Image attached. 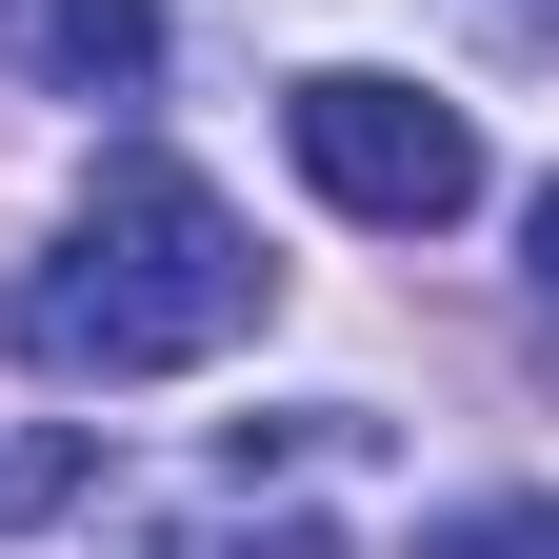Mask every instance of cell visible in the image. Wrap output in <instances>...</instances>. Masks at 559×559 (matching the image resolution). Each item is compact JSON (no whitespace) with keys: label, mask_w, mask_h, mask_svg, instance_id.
<instances>
[{"label":"cell","mask_w":559,"mask_h":559,"mask_svg":"<svg viewBox=\"0 0 559 559\" xmlns=\"http://www.w3.org/2000/svg\"><path fill=\"white\" fill-rule=\"evenodd\" d=\"M260 300H280V260L221 221V180L100 160L81 221H60V260L21 280V360L40 380H180V360H221Z\"/></svg>","instance_id":"obj_1"},{"label":"cell","mask_w":559,"mask_h":559,"mask_svg":"<svg viewBox=\"0 0 559 559\" xmlns=\"http://www.w3.org/2000/svg\"><path fill=\"white\" fill-rule=\"evenodd\" d=\"M280 140H300V180L340 200V221H380V240L479 221V120L419 100V81H380V60H320V81L280 100Z\"/></svg>","instance_id":"obj_2"},{"label":"cell","mask_w":559,"mask_h":559,"mask_svg":"<svg viewBox=\"0 0 559 559\" xmlns=\"http://www.w3.org/2000/svg\"><path fill=\"white\" fill-rule=\"evenodd\" d=\"M40 60L81 100H140V81H160V0H40Z\"/></svg>","instance_id":"obj_3"},{"label":"cell","mask_w":559,"mask_h":559,"mask_svg":"<svg viewBox=\"0 0 559 559\" xmlns=\"http://www.w3.org/2000/svg\"><path fill=\"white\" fill-rule=\"evenodd\" d=\"M419 559H559V500H479V520H440Z\"/></svg>","instance_id":"obj_4"},{"label":"cell","mask_w":559,"mask_h":559,"mask_svg":"<svg viewBox=\"0 0 559 559\" xmlns=\"http://www.w3.org/2000/svg\"><path fill=\"white\" fill-rule=\"evenodd\" d=\"M180 559H340V520H221V539H180Z\"/></svg>","instance_id":"obj_5"},{"label":"cell","mask_w":559,"mask_h":559,"mask_svg":"<svg viewBox=\"0 0 559 559\" xmlns=\"http://www.w3.org/2000/svg\"><path fill=\"white\" fill-rule=\"evenodd\" d=\"M479 40H520V60H559V0H479Z\"/></svg>","instance_id":"obj_6"},{"label":"cell","mask_w":559,"mask_h":559,"mask_svg":"<svg viewBox=\"0 0 559 559\" xmlns=\"http://www.w3.org/2000/svg\"><path fill=\"white\" fill-rule=\"evenodd\" d=\"M539 280H559V180H539Z\"/></svg>","instance_id":"obj_7"}]
</instances>
